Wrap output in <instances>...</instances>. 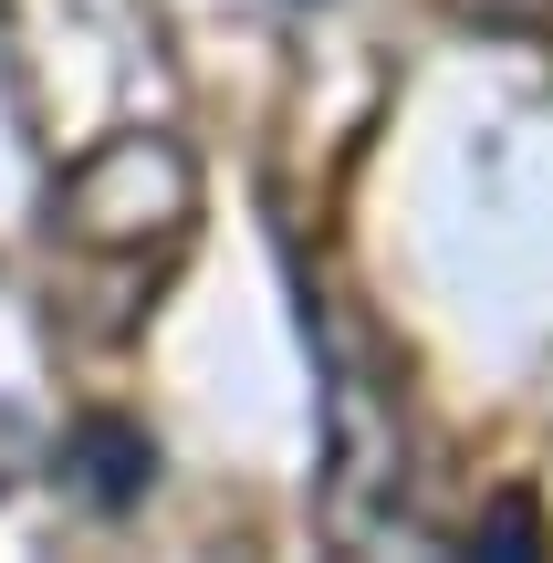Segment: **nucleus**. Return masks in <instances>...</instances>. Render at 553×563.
<instances>
[{
  "mask_svg": "<svg viewBox=\"0 0 553 563\" xmlns=\"http://www.w3.org/2000/svg\"><path fill=\"white\" fill-rule=\"evenodd\" d=\"M188 220H199V167H188L178 136L157 125H125L95 157L63 167L53 188V230L74 251H178Z\"/></svg>",
  "mask_w": 553,
  "mask_h": 563,
  "instance_id": "obj_1",
  "label": "nucleus"
},
{
  "mask_svg": "<svg viewBox=\"0 0 553 563\" xmlns=\"http://www.w3.org/2000/svg\"><path fill=\"white\" fill-rule=\"evenodd\" d=\"M408 501V428H397V386L366 365V344H324V522L334 543H376Z\"/></svg>",
  "mask_w": 553,
  "mask_h": 563,
  "instance_id": "obj_2",
  "label": "nucleus"
},
{
  "mask_svg": "<svg viewBox=\"0 0 553 563\" xmlns=\"http://www.w3.org/2000/svg\"><path fill=\"white\" fill-rule=\"evenodd\" d=\"M63 470H74V490H84L95 511H125V501H146V490H157V449H146L125 418H95V428H74Z\"/></svg>",
  "mask_w": 553,
  "mask_h": 563,
  "instance_id": "obj_3",
  "label": "nucleus"
},
{
  "mask_svg": "<svg viewBox=\"0 0 553 563\" xmlns=\"http://www.w3.org/2000/svg\"><path fill=\"white\" fill-rule=\"evenodd\" d=\"M21 470H32V428L0 407V490H21Z\"/></svg>",
  "mask_w": 553,
  "mask_h": 563,
  "instance_id": "obj_4",
  "label": "nucleus"
}]
</instances>
